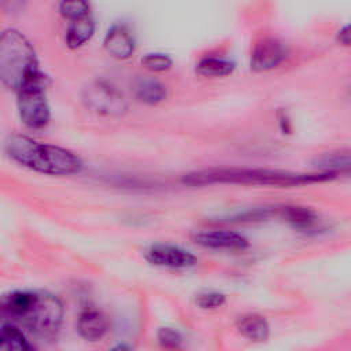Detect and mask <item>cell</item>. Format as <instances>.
<instances>
[{
  "instance_id": "1",
  "label": "cell",
  "mask_w": 351,
  "mask_h": 351,
  "mask_svg": "<svg viewBox=\"0 0 351 351\" xmlns=\"http://www.w3.org/2000/svg\"><path fill=\"white\" fill-rule=\"evenodd\" d=\"M336 173H292L284 170L269 169H243V167H213L186 174L182 178L184 184L192 186L213 185V184H241L261 186H300L315 182L333 180Z\"/></svg>"
},
{
  "instance_id": "2",
  "label": "cell",
  "mask_w": 351,
  "mask_h": 351,
  "mask_svg": "<svg viewBox=\"0 0 351 351\" xmlns=\"http://www.w3.org/2000/svg\"><path fill=\"white\" fill-rule=\"evenodd\" d=\"M0 310L40 337L58 333L63 319L60 300L44 291H16L0 300Z\"/></svg>"
},
{
  "instance_id": "3",
  "label": "cell",
  "mask_w": 351,
  "mask_h": 351,
  "mask_svg": "<svg viewBox=\"0 0 351 351\" xmlns=\"http://www.w3.org/2000/svg\"><path fill=\"white\" fill-rule=\"evenodd\" d=\"M5 152L18 165L43 174L71 176L82 169V160L73 151L25 134L10 136L5 141Z\"/></svg>"
},
{
  "instance_id": "4",
  "label": "cell",
  "mask_w": 351,
  "mask_h": 351,
  "mask_svg": "<svg viewBox=\"0 0 351 351\" xmlns=\"http://www.w3.org/2000/svg\"><path fill=\"white\" fill-rule=\"evenodd\" d=\"M43 73L29 38L16 29L0 33V84L18 92L25 84Z\"/></svg>"
},
{
  "instance_id": "5",
  "label": "cell",
  "mask_w": 351,
  "mask_h": 351,
  "mask_svg": "<svg viewBox=\"0 0 351 351\" xmlns=\"http://www.w3.org/2000/svg\"><path fill=\"white\" fill-rule=\"evenodd\" d=\"M16 108L19 118L29 129H43L51 119V110L45 93V75L25 84L16 92Z\"/></svg>"
},
{
  "instance_id": "6",
  "label": "cell",
  "mask_w": 351,
  "mask_h": 351,
  "mask_svg": "<svg viewBox=\"0 0 351 351\" xmlns=\"http://www.w3.org/2000/svg\"><path fill=\"white\" fill-rule=\"evenodd\" d=\"M84 103L92 111L101 115H122L128 110L123 93L110 82L95 81L84 89Z\"/></svg>"
},
{
  "instance_id": "7",
  "label": "cell",
  "mask_w": 351,
  "mask_h": 351,
  "mask_svg": "<svg viewBox=\"0 0 351 351\" xmlns=\"http://www.w3.org/2000/svg\"><path fill=\"white\" fill-rule=\"evenodd\" d=\"M288 55L284 43L274 37L261 38L251 53V69L254 71H267L277 67Z\"/></svg>"
},
{
  "instance_id": "8",
  "label": "cell",
  "mask_w": 351,
  "mask_h": 351,
  "mask_svg": "<svg viewBox=\"0 0 351 351\" xmlns=\"http://www.w3.org/2000/svg\"><path fill=\"white\" fill-rule=\"evenodd\" d=\"M147 261L155 266L170 269H186L197 263V259L189 251L167 244H158L151 247L145 255Z\"/></svg>"
},
{
  "instance_id": "9",
  "label": "cell",
  "mask_w": 351,
  "mask_h": 351,
  "mask_svg": "<svg viewBox=\"0 0 351 351\" xmlns=\"http://www.w3.org/2000/svg\"><path fill=\"white\" fill-rule=\"evenodd\" d=\"M193 241L211 250H245L248 247V240L243 234L230 230L199 232L193 236Z\"/></svg>"
},
{
  "instance_id": "10",
  "label": "cell",
  "mask_w": 351,
  "mask_h": 351,
  "mask_svg": "<svg viewBox=\"0 0 351 351\" xmlns=\"http://www.w3.org/2000/svg\"><path fill=\"white\" fill-rule=\"evenodd\" d=\"M104 49L115 59L125 60L134 52V38L125 25H112L104 36Z\"/></svg>"
},
{
  "instance_id": "11",
  "label": "cell",
  "mask_w": 351,
  "mask_h": 351,
  "mask_svg": "<svg viewBox=\"0 0 351 351\" xmlns=\"http://www.w3.org/2000/svg\"><path fill=\"white\" fill-rule=\"evenodd\" d=\"M77 330L82 339L88 341H97L106 336L108 330V321L101 311L88 307L78 317Z\"/></svg>"
},
{
  "instance_id": "12",
  "label": "cell",
  "mask_w": 351,
  "mask_h": 351,
  "mask_svg": "<svg viewBox=\"0 0 351 351\" xmlns=\"http://www.w3.org/2000/svg\"><path fill=\"white\" fill-rule=\"evenodd\" d=\"M134 97L144 104H158L166 99V86L152 77H137L132 84Z\"/></svg>"
},
{
  "instance_id": "13",
  "label": "cell",
  "mask_w": 351,
  "mask_h": 351,
  "mask_svg": "<svg viewBox=\"0 0 351 351\" xmlns=\"http://www.w3.org/2000/svg\"><path fill=\"white\" fill-rule=\"evenodd\" d=\"M95 34V21L90 15L70 21L66 30V44L70 49H77L86 44Z\"/></svg>"
},
{
  "instance_id": "14",
  "label": "cell",
  "mask_w": 351,
  "mask_h": 351,
  "mask_svg": "<svg viewBox=\"0 0 351 351\" xmlns=\"http://www.w3.org/2000/svg\"><path fill=\"white\" fill-rule=\"evenodd\" d=\"M236 328L241 336L252 341L266 340L270 332L267 321L258 314L241 315L236 322Z\"/></svg>"
},
{
  "instance_id": "15",
  "label": "cell",
  "mask_w": 351,
  "mask_h": 351,
  "mask_svg": "<svg viewBox=\"0 0 351 351\" xmlns=\"http://www.w3.org/2000/svg\"><path fill=\"white\" fill-rule=\"evenodd\" d=\"M25 333L12 324H5L0 328V350L1 351H25L32 350Z\"/></svg>"
},
{
  "instance_id": "16",
  "label": "cell",
  "mask_w": 351,
  "mask_h": 351,
  "mask_svg": "<svg viewBox=\"0 0 351 351\" xmlns=\"http://www.w3.org/2000/svg\"><path fill=\"white\" fill-rule=\"evenodd\" d=\"M234 70V64L226 59L206 56L196 64V73L203 77H225Z\"/></svg>"
},
{
  "instance_id": "17",
  "label": "cell",
  "mask_w": 351,
  "mask_h": 351,
  "mask_svg": "<svg viewBox=\"0 0 351 351\" xmlns=\"http://www.w3.org/2000/svg\"><path fill=\"white\" fill-rule=\"evenodd\" d=\"M317 166L319 169H324L325 171L336 173L335 170H348L350 167V154L346 152H328L317 158L315 160Z\"/></svg>"
},
{
  "instance_id": "18",
  "label": "cell",
  "mask_w": 351,
  "mask_h": 351,
  "mask_svg": "<svg viewBox=\"0 0 351 351\" xmlns=\"http://www.w3.org/2000/svg\"><path fill=\"white\" fill-rule=\"evenodd\" d=\"M284 217L287 218V221L298 228H310L317 221V215L311 208L299 206L285 207Z\"/></svg>"
},
{
  "instance_id": "19",
  "label": "cell",
  "mask_w": 351,
  "mask_h": 351,
  "mask_svg": "<svg viewBox=\"0 0 351 351\" xmlns=\"http://www.w3.org/2000/svg\"><path fill=\"white\" fill-rule=\"evenodd\" d=\"M59 12L63 18L74 21L90 15V5L88 0H60Z\"/></svg>"
},
{
  "instance_id": "20",
  "label": "cell",
  "mask_w": 351,
  "mask_h": 351,
  "mask_svg": "<svg viewBox=\"0 0 351 351\" xmlns=\"http://www.w3.org/2000/svg\"><path fill=\"white\" fill-rule=\"evenodd\" d=\"M141 64L144 66V69L152 73H163L171 69L173 60L165 53H147L145 56H143Z\"/></svg>"
},
{
  "instance_id": "21",
  "label": "cell",
  "mask_w": 351,
  "mask_h": 351,
  "mask_svg": "<svg viewBox=\"0 0 351 351\" xmlns=\"http://www.w3.org/2000/svg\"><path fill=\"white\" fill-rule=\"evenodd\" d=\"M225 302H226L225 295L219 292H203V293H199L196 298V304L204 310L218 308L223 306Z\"/></svg>"
},
{
  "instance_id": "22",
  "label": "cell",
  "mask_w": 351,
  "mask_h": 351,
  "mask_svg": "<svg viewBox=\"0 0 351 351\" xmlns=\"http://www.w3.org/2000/svg\"><path fill=\"white\" fill-rule=\"evenodd\" d=\"M158 340L160 346L166 348H177L181 346L182 337L181 335L171 328H160L158 332Z\"/></svg>"
},
{
  "instance_id": "23",
  "label": "cell",
  "mask_w": 351,
  "mask_h": 351,
  "mask_svg": "<svg viewBox=\"0 0 351 351\" xmlns=\"http://www.w3.org/2000/svg\"><path fill=\"white\" fill-rule=\"evenodd\" d=\"M27 0H0V10L8 15L18 14L25 10Z\"/></svg>"
},
{
  "instance_id": "24",
  "label": "cell",
  "mask_w": 351,
  "mask_h": 351,
  "mask_svg": "<svg viewBox=\"0 0 351 351\" xmlns=\"http://www.w3.org/2000/svg\"><path fill=\"white\" fill-rule=\"evenodd\" d=\"M337 40L340 44H343L346 47L350 45V27L348 26H344L341 30H339Z\"/></svg>"
}]
</instances>
